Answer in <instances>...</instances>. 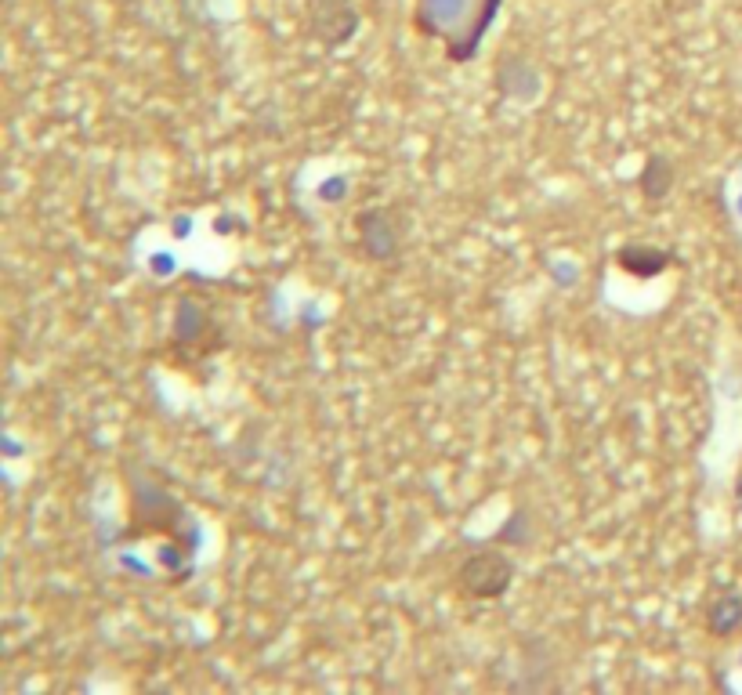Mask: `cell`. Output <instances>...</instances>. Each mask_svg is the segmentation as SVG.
I'll return each instance as SVG.
<instances>
[{"label":"cell","instance_id":"2","mask_svg":"<svg viewBox=\"0 0 742 695\" xmlns=\"http://www.w3.org/2000/svg\"><path fill=\"white\" fill-rule=\"evenodd\" d=\"M221 330L218 323L210 319V312L196 301H181L178 305V319H174V348L181 355H207L221 348Z\"/></svg>","mask_w":742,"mask_h":695},{"label":"cell","instance_id":"3","mask_svg":"<svg viewBox=\"0 0 742 695\" xmlns=\"http://www.w3.org/2000/svg\"><path fill=\"white\" fill-rule=\"evenodd\" d=\"M388 221H391L388 210H366V214H359L362 247H366V254L377 261H391L399 254V232L391 229Z\"/></svg>","mask_w":742,"mask_h":695},{"label":"cell","instance_id":"5","mask_svg":"<svg viewBox=\"0 0 742 695\" xmlns=\"http://www.w3.org/2000/svg\"><path fill=\"white\" fill-rule=\"evenodd\" d=\"M638 185L648 203H659L666 192L674 189V163L666 160V156H648L645 171L638 174Z\"/></svg>","mask_w":742,"mask_h":695},{"label":"cell","instance_id":"1","mask_svg":"<svg viewBox=\"0 0 742 695\" xmlns=\"http://www.w3.org/2000/svg\"><path fill=\"white\" fill-rule=\"evenodd\" d=\"M457 580L467 598H500L514 580V562L504 551H478L460 565Z\"/></svg>","mask_w":742,"mask_h":695},{"label":"cell","instance_id":"4","mask_svg":"<svg viewBox=\"0 0 742 695\" xmlns=\"http://www.w3.org/2000/svg\"><path fill=\"white\" fill-rule=\"evenodd\" d=\"M619 268H627L630 276L638 279H648V276H659L670 261H674V254H666V250H652V247H623L616 254Z\"/></svg>","mask_w":742,"mask_h":695}]
</instances>
